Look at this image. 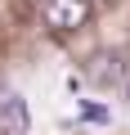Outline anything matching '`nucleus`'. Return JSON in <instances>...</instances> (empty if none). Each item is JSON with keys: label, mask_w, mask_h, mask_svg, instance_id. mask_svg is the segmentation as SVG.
I'll list each match as a JSON object with an SVG mask.
<instances>
[{"label": "nucleus", "mask_w": 130, "mask_h": 135, "mask_svg": "<svg viewBox=\"0 0 130 135\" xmlns=\"http://www.w3.org/2000/svg\"><path fill=\"white\" fill-rule=\"evenodd\" d=\"M121 86H126V99H130V77H126V81H121Z\"/></svg>", "instance_id": "39448f33"}, {"label": "nucleus", "mask_w": 130, "mask_h": 135, "mask_svg": "<svg viewBox=\"0 0 130 135\" xmlns=\"http://www.w3.org/2000/svg\"><path fill=\"white\" fill-rule=\"evenodd\" d=\"M85 72H90V81H94V86H121V81H126V59H121L117 50H103V54H94V59H90Z\"/></svg>", "instance_id": "7ed1b4c3"}, {"label": "nucleus", "mask_w": 130, "mask_h": 135, "mask_svg": "<svg viewBox=\"0 0 130 135\" xmlns=\"http://www.w3.org/2000/svg\"><path fill=\"white\" fill-rule=\"evenodd\" d=\"M0 131L5 135H27L32 131V113H27L23 95L9 90V86H0Z\"/></svg>", "instance_id": "f03ea898"}, {"label": "nucleus", "mask_w": 130, "mask_h": 135, "mask_svg": "<svg viewBox=\"0 0 130 135\" xmlns=\"http://www.w3.org/2000/svg\"><path fill=\"white\" fill-rule=\"evenodd\" d=\"M81 117L94 122V126H108V122H112V113H108L103 104H94V99H81Z\"/></svg>", "instance_id": "20e7f679"}, {"label": "nucleus", "mask_w": 130, "mask_h": 135, "mask_svg": "<svg viewBox=\"0 0 130 135\" xmlns=\"http://www.w3.org/2000/svg\"><path fill=\"white\" fill-rule=\"evenodd\" d=\"M90 14H94L90 0H45V23L54 32H76L90 23Z\"/></svg>", "instance_id": "f257e3e1"}]
</instances>
